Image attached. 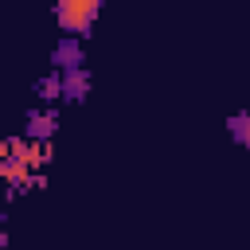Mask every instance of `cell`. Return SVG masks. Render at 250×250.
<instances>
[{"label":"cell","instance_id":"277c9868","mask_svg":"<svg viewBox=\"0 0 250 250\" xmlns=\"http://www.w3.org/2000/svg\"><path fill=\"white\" fill-rule=\"evenodd\" d=\"M55 125H59L55 109H31V113H27V137H31V141H47V137L55 133Z\"/></svg>","mask_w":250,"mask_h":250},{"label":"cell","instance_id":"52a82bcc","mask_svg":"<svg viewBox=\"0 0 250 250\" xmlns=\"http://www.w3.org/2000/svg\"><path fill=\"white\" fill-rule=\"evenodd\" d=\"M35 90H39V98H43V102H55V98H62V86H59V74H51V78H43V82H39Z\"/></svg>","mask_w":250,"mask_h":250},{"label":"cell","instance_id":"3957f363","mask_svg":"<svg viewBox=\"0 0 250 250\" xmlns=\"http://www.w3.org/2000/svg\"><path fill=\"white\" fill-rule=\"evenodd\" d=\"M59 86H62V98H66V102H78V98H86V86H90V74H86V66L59 70Z\"/></svg>","mask_w":250,"mask_h":250},{"label":"cell","instance_id":"5b68a950","mask_svg":"<svg viewBox=\"0 0 250 250\" xmlns=\"http://www.w3.org/2000/svg\"><path fill=\"white\" fill-rule=\"evenodd\" d=\"M55 66H59V70L82 66V51H78V43H74V39H62V43L55 47Z\"/></svg>","mask_w":250,"mask_h":250},{"label":"cell","instance_id":"6da1fadb","mask_svg":"<svg viewBox=\"0 0 250 250\" xmlns=\"http://www.w3.org/2000/svg\"><path fill=\"white\" fill-rule=\"evenodd\" d=\"M47 160V148L31 137H16L0 145V184H8L12 191H27L39 180V168Z\"/></svg>","mask_w":250,"mask_h":250},{"label":"cell","instance_id":"8992f818","mask_svg":"<svg viewBox=\"0 0 250 250\" xmlns=\"http://www.w3.org/2000/svg\"><path fill=\"white\" fill-rule=\"evenodd\" d=\"M227 129H230V137H234L242 148H250V109H242V113H230Z\"/></svg>","mask_w":250,"mask_h":250},{"label":"cell","instance_id":"ba28073f","mask_svg":"<svg viewBox=\"0 0 250 250\" xmlns=\"http://www.w3.org/2000/svg\"><path fill=\"white\" fill-rule=\"evenodd\" d=\"M4 242H8V227H4V211H0V250H4Z\"/></svg>","mask_w":250,"mask_h":250},{"label":"cell","instance_id":"7a4b0ae2","mask_svg":"<svg viewBox=\"0 0 250 250\" xmlns=\"http://www.w3.org/2000/svg\"><path fill=\"white\" fill-rule=\"evenodd\" d=\"M98 12H102V0H59L55 4V23L66 35H86L94 27Z\"/></svg>","mask_w":250,"mask_h":250}]
</instances>
